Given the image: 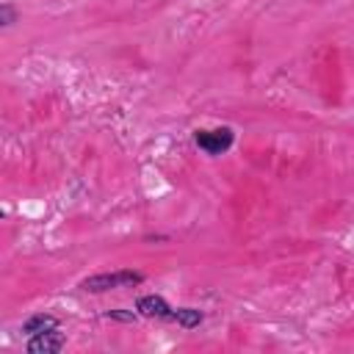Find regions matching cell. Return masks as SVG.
<instances>
[{"label":"cell","instance_id":"6da1fadb","mask_svg":"<svg viewBox=\"0 0 354 354\" xmlns=\"http://www.w3.org/2000/svg\"><path fill=\"white\" fill-rule=\"evenodd\" d=\"M138 282H144V277L138 271H111V274L86 277L80 282V288L91 290V293H102V290H113V288H130V285H138Z\"/></svg>","mask_w":354,"mask_h":354},{"label":"cell","instance_id":"7a4b0ae2","mask_svg":"<svg viewBox=\"0 0 354 354\" xmlns=\"http://www.w3.org/2000/svg\"><path fill=\"white\" fill-rule=\"evenodd\" d=\"M194 141L199 149H205L207 155H221L232 147V130L230 127H216V130H196Z\"/></svg>","mask_w":354,"mask_h":354},{"label":"cell","instance_id":"3957f363","mask_svg":"<svg viewBox=\"0 0 354 354\" xmlns=\"http://www.w3.org/2000/svg\"><path fill=\"white\" fill-rule=\"evenodd\" d=\"M64 348V337L50 329V332H39L28 340V354H58Z\"/></svg>","mask_w":354,"mask_h":354},{"label":"cell","instance_id":"277c9868","mask_svg":"<svg viewBox=\"0 0 354 354\" xmlns=\"http://www.w3.org/2000/svg\"><path fill=\"white\" fill-rule=\"evenodd\" d=\"M136 310L141 315H147V318H171V313H174L166 304V299H160V296H141L138 304H136Z\"/></svg>","mask_w":354,"mask_h":354},{"label":"cell","instance_id":"5b68a950","mask_svg":"<svg viewBox=\"0 0 354 354\" xmlns=\"http://www.w3.org/2000/svg\"><path fill=\"white\" fill-rule=\"evenodd\" d=\"M58 326V318L55 315H44V313H39V315H30L25 324H22V332H28V335H39V332H50V329H55Z\"/></svg>","mask_w":354,"mask_h":354},{"label":"cell","instance_id":"8992f818","mask_svg":"<svg viewBox=\"0 0 354 354\" xmlns=\"http://www.w3.org/2000/svg\"><path fill=\"white\" fill-rule=\"evenodd\" d=\"M171 318H174L180 326H185V329H194V326H199V321H202V313H199V310H194V307H177V310L171 313Z\"/></svg>","mask_w":354,"mask_h":354},{"label":"cell","instance_id":"52a82bcc","mask_svg":"<svg viewBox=\"0 0 354 354\" xmlns=\"http://www.w3.org/2000/svg\"><path fill=\"white\" fill-rule=\"evenodd\" d=\"M108 318H116V321H124V324H133L136 321V313H124V310H111Z\"/></svg>","mask_w":354,"mask_h":354},{"label":"cell","instance_id":"ba28073f","mask_svg":"<svg viewBox=\"0 0 354 354\" xmlns=\"http://www.w3.org/2000/svg\"><path fill=\"white\" fill-rule=\"evenodd\" d=\"M14 22V11H11V6H3V25H11Z\"/></svg>","mask_w":354,"mask_h":354}]
</instances>
